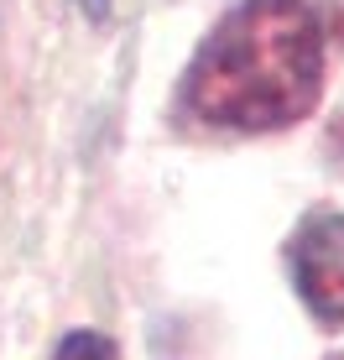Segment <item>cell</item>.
Wrapping results in <instances>:
<instances>
[{"label":"cell","instance_id":"cell-2","mask_svg":"<svg viewBox=\"0 0 344 360\" xmlns=\"http://www.w3.org/2000/svg\"><path fill=\"white\" fill-rule=\"evenodd\" d=\"M287 266L303 308L324 329H344V209H313L292 230Z\"/></svg>","mask_w":344,"mask_h":360},{"label":"cell","instance_id":"cell-4","mask_svg":"<svg viewBox=\"0 0 344 360\" xmlns=\"http://www.w3.org/2000/svg\"><path fill=\"white\" fill-rule=\"evenodd\" d=\"M79 6H84V16H89V21H105L110 16V0H79Z\"/></svg>","mask_w":344,"mask_h":360},{"label":"cell","instance_id":"cell-3","mask_svg":"<svg viewBox=\"0 0 344 360\" xmlns=\"http://www.w3.org/2000/svg\"><path fill=\"white\" fill-rule=\"evenodd\" d=\"M53 360H120L115 355V345L105 340V334H94V329H73L63 334V345H58V355Z\"/></svg>","mask_w":344,"mask_h":360},{"label":"cell","instance_id":"cell-1","mask_svg":"<svg viewBox=\"0 0 344 360\" xmlns=\"http://www.w3.org/2000/svg\"><path fill=\"white\" fill-rule=\"evenodd\" d=\"M324 27L308 0H240L199 47L183 99L204 126L277 131L313 110Z\"/></svg>","mask_w":344,"mask_h":360}]
</instances>
